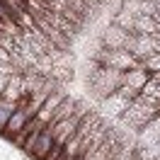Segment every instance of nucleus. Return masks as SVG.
<instances>
[{
	"mask_svg": "<svg viewBox=\"0 0 160 160\" xmlns=\"http://www.w3.org/2000/svg\"><path fill=\"white\" fill-rule=\"evenodd\" d=\"M133 17H136V15H133V12H129V10H124V8H121L119 12H114V17H112V24H117V27H121V29L124 32H129L131 34V29H133Z\"/></svg>",
	"mask_w": 160,
	"mask_h": 160,
	"instance_id": "nucleus-8",
	"label": "nucleus"
},
{
	"mask_svg": "<svg viewBox=\"0 0 160 160\" xmlns=\"http://www.w3.org/2000/svg\"><path fill=\"white\" fill-rule=\"evenodd\" d=\"M131 34H155V24L150 15H136L133 17V29Z\"/></svg>",
	"mask_w": 160,
	"mask_h": 160,
	"instance_id": "nucleus-7",
	"label": "nucleus"
},
{
	"mask_svg": "<svg viewBox=\"0 0 160 160\" xmlns=\"http://www.w3.org/2000/svg\"><path fill=\"white\" fill-rule=\"evenodd\" d=\"M155 10H158V12H160V0H158V2H155Z\"/></svg>",
	"mask_w": 160,
	"mask_h": 160,
	"instance_id": "nucleus-15",
	"label": "nucleus"
},
{
	"mask_svg": "<svg viewBox=\"0 0 160 160\" xmlns=\"http://www.w3.org/2000/svg\"><path fill=\"white\" fill-rule=\"evenodd\" d=\"M29 119H32V117L24 112V107H17V109L10 114V119L5 121V126L0 129V133H2V136H8V138H12V136H15V133H17V131H20Z\"/></svg>",
	"mask_w": 160,
	"mask_h": 160,
	"instance_id": "nucleus-5",
	"label": "nucleus"
},
{
	"mask_svg": "<svg viewBox=\"0 0 160 160\" xmlns=\"http://www.w3.org/2000/svg\"><path fill=\"white\" fill-rule=\"evenodd\" d=\"M148 70L146 68H129L124 70V85H129V88H133V90H141L143 85H146V80H148Z\"/></svg>",
	"mask_w": 160,
	"mask_h": 160,
	"instance_id": "nucleus-6",
	"label": "nucleus"
},
{
	"mask_svg": "<svg viewBox=\"0 0 160 160\" xmlns=\"http://www.w3.org/2000/svg\"><path fill=\"white\" fill-rule=\"evenodd\" d=\"M148 78H150V80H155V82H160V70H153Z\"/></svg>",
	"mask_w": 160,
	"mask_h": 160,
	"instance_id": "nucleus-14",
	"label": "nucleus"
},
{
	"mask_svg": "<svg viewBox=\"0 0 160 160\" xmlns=\"http://www.w3.org/2000/svg\"><path fill=\"white\" fill-rule=\"evenodd\" d=\"M0 20H2V22H15V15H12L2 2H0Z\"/></svg>",
	"mask_w": 160,
	"mask_h": 160,
	"instance_id": "nucleus-10",
	"label": "nucleus"
},
{
	"mask_svg": "<svg viewBox=\"0 0 160 160\" xmlns=\"http://www.w3.org/2000/svg\"><path fill=\"white\" fill-rule=\"evenodd\" d=\"M17 107H20L17 102H10V100H0V129L5 126V121L10 119V114H12L15 109H17Z\"/></svg>",
	"mask_w": 160,
	"mask_h": 160,
	"instance_id": "nucleus-9",
	"label": "nucleus"
},
{
	"mask_svg": "<svg viewBox=\"0 0 160 160\" xmlns=\"http://www.w3.org/2000/svg\"><path fill=\"white\" fill-rule=\"evenodd\" d=\"M0 22H2V20H0Z\"/></svg>",
	"mask_w": 160,
	"mask_h": 160,
	"instance_id": "nucleus-16",
	"label": "nucleus"
},
{
	"mask_svg": "<svg viewBox=\"0 0 160 160\" xmlns=\"http://www.w3.org/2000/svg\"><path fill=\"white\" fill-rule=\"evenodd\" d=\"M51 148H53V133H51L49 126H44L39 133V138H37V143H34V148L29 150V155L34 160H46V155L51 153Z\"/></svg>",
	"mask_w": 160,
	"mask_h": 160,
	"instance_id": "nucleus-4",
	"label": "nucleus"
},
{
	"mask_svg": "<svg viewBox=\"0 0 160 160\" xmlns=\"http://www.w3.org/2000/svg\"><path fill=\"white\" fill-rule=\"evenodd\" d=\"M126 39H129V32H124L121 27L112 24V22H109V27L102 32V46H107V49H124Z\"/></svg>",
	"mask_w": 160,
	"mask_h": 160,
	"instance_id": "nucleus-3",
	"label": "nucleus"
},
{
	"mask_svg": "<svg viewBox=\"0 0 160 160\" xmlns=\"http://www.w3.org/2000/svg\"><path fill=\"white\" fill-rule=\"evenodd\" d=\"M150 17H153V24H155V32H160V12L155 10L153 15H150Z\"/></svg>",
	"mask_w": 160,
	"mask_h": 160,
	"instance_id": "nucleus-11",
	"label": "nucleus"
},
{
	"mask_svg": "<svg viewBox=\"0 0 160 160\" xmlns=\"http://www.w3.org/2000/svg\"><path fill=\"white\" fill-rule=\"evenodd\" d=\"M153 39H155V51L160 53V32H155V34H153Z\"/></svg>",
	"mask_w": 160,
	"mask_h": 160,
	"instance_id": "nucleus-13",
	"label": "nucleus"
},
{
	"mask_svg": "<svg viewBox=\"0 0 160 160\" xmlns=\"http://www.w3.org/2000/svg\"><path fill=\"white\" fill-rule=\"evenodd\" d=\"M119 85H124V70L109 68L95 63V70H90V88L97 100H104L109 92H114Z\"/></svg>",
	"mask_w": 160,
	"mask_h": 160,
	"instance_id": "nucleus-1",
	"label": "nucleus"
},
{
	"mask_svg": "<svg viewBox=\"0 0 160 160\" xmlns=\"http://www.w3.org/2000/svg\"><path fill=\"white\" fill-rule=\"evenodd\" d=\"M8 78H10V75H0V100H2V90H5V85H8Z\"/></svg>",
	"mask_w": 160,
	"mask_h": 160,
	"instance_id": "nucleus-12",
	"label": "nucleus"
},
{
	"mask_svg": "<svg viewBox=\"0 0 160 160\" xmlns=\"http://www.w3.org/2000/svg\"><path fill=\"white\" fill-rule=\"evenodd\" d=\"M136 95H138V90H133V88H129V85H119V88H117L114 92H109L104 100H100V104H102L100 117L119 119V114L129 107V102L133 100Z\"/></svg>",
	"mask_w": 160,
	"mask_h": 160,
	"instance_id": "nucleus-2",
	"label": "nucleus"
}]
</instances>
